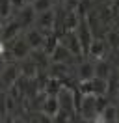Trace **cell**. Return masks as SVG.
I'll use <instances>...</instances> for the list:
<instances>
[{
    "label": "cell",
    "mask_w": 119,
    "mask_h": 123,
    "mask_svg": "<svg viewBox=\"0 0 119 123\" xmlns=\"http://www.w3.org/2000/svg\"><path fill=\"white\" fill-rule=\"evenodd\" d=\"M74 32H76V36H78V41H80V45H82L84 56H88L89 47H91V43H93L95 36H93V32H91V28H89V24L86 23V19H82V21H80L78 28H76Z\"/></svg>",
    "instance_id": "277c9868"
},
{
    "label": "cell",
    "mask_w": 119,
    "mask_h": 123,
    "mask_svg": "<svg viewBox=\"0 0 119 123\" xmlns=\"http://www.w3.org/2000/svg\"><path fill=\"white\" fill-rule=\"evenodd\" d=\"M78 114L86 119V121H91L99 116V110H97V95L89 93V95H84V99L80 103V108H78Z\"/></svg>",
    "instance_id": "3957f363"
},
{
    "label": "cell",
    "mask_w": 119,
    "mask_h": 123,
    "mask_svg": "<svg viewBox=\"0 0 119 123\" xmlns=\"http://www.w3.org/2000/svg\"><path fill=\"white\" fill-rule=\"evenodd\" d=\"M11 4H13V8L15 11H19V9H22L24 6H26V0H9Z\"/></svg>",
    "instance_id": "484cf974"
},
{
    "label": "cell",
    "mask_w": 119,
    "mask_h": 123,
    "mask_svg": "<svg viewBox=\"0 0 119 123\" xmlns=\"http://www.w3.org/2000/svg\"><path fill=\"white\" fill-rule=\"evenodd\" d=\"M21 32H22L21 23H19L17 19H11V21H7V23L2 24V34H0V37H2V41L9 43V41H13V39L19 37Z\"/></svg>",
    "instance_id": "30bf717a"
},
{
    "label": "cell",
    "mask_w": 119,
    "mask_h": 123,
    "mask_svg": "<svg viewBox=\"0 0 119 123\" xmlns=\"http://www.w3.org/2000/svg\"><path fill=\"white\" fill-rule=\"evenodd\" d=\"M0 86H2V80H0Z\"/></svg>",
    "instance_id": "d6a6232c"
},
{
    "label": "cell",
    "mask_w": 119,
    "mask_h": 123,
    "mask_svg": "<svg viewBox=\"0 0 119 123\" xmlns=\"http://www.w3.org/2000/svg\"><path fill=\"white\" fill-rule=\"evenodd\" d=\"M21 63H7L4 69L0 71V80H2V86H6L7 90L19 80L21 77Z\"/></svg>",
    "instance_id": "5b68a950"
},
{
    "label": "cell",
    "mask_w": 119,
    "mask_h": 123,
    "mask_svg": "<svg viewBox=\"0 0 119 123\" xmlns=\"http://www.w3.org/2000/svg\"><path fill=\"white\" fill-rule=\"evenodd\" d=\"M50 62H61V63H69V65H71L73 62H74V63H80V60L74 58L73 52H71L61 41H60V45L54 49V52L50 54Z\"/></svg>",
    "instance_id": "8fae6325"
},
{
    "label": "cell",
    "mask_w": 119,
    "mask_h": 123,
    "mask_svg": "<svg viewBox=\"0 0 119 123\" xmlns=\"http://www.w3.org/2000/svg\"><path fill=\"white\" fill-rule=\"evenodd\" d=\"M112 49L108 47V43H106V39L102 37H95L93 39V43H91V47H89V52L88 56L91 58V60H106V56H108V52H110Z\"/></svg>",
    "instance_id": "52a82bcc"
},
{
    "label": "cell",
    "mask_w": 119,
    "mask_h": 123,
    "mask_svg": "<svg viewBox=\"0 0 119 123\" xmlns=\"http://www.w3.org/2000/svg\"><path fill=\"white\" fill-rule=\"evenodd\" d=\"M106 119V123H117V106H113V105H108V106L102 110V114H101Z\"/></svg>",
    "instance_id": "7402d4cb"
},
{
    "label": "cell",
    "mask_w": 119,
    "mask_h": 123,
    "mask_svg": "<svg viewBox=\"0 0 119 123\" xmlns=\"http://www.w3.org/2000/svg\"><path fill=\"white\" fill-rule=\"evenodd\" d=\"M76 77H78V80H91V78H95V62L82 60L76 65Z\"/></svg>",
    "instance_id": "4fadbf2b"
},
{
    "label": "cell",
    "mask_w": 119,
    "mask_h": 123,
    "mask_svg": "<svg viewBox=\"0 0 119 123\" xmlns=\"http://www.w3.org/2000/svg\"><path fill=\"white\" fill-rule=\"evenodd\" d=\"M21 73H22V77L34 80V78L39 77V65H37L32 58H26V60L21 62Z\"/></svg>",
    "instance_id": "9a60e30c"
},
{
    "label": "cell",
    "mask_w": 119,
    "mask_h": 123,
    "mask_svg": "<svg viewBox=\"0 0 119 123\" xmlns=\"http://www.w3.org/2000/svg\"><path fill=\"white\" fill-rule=\"evenodd\" d=\"M115 28H117V30H119V19H117V24H115Z\"/></svg>",
    "instance_id": "f546056e"
},
{
    "label": "cell",
    "mask_w": 119,
    "mask_h": 123,
    "mask_svg": "<svg viewBox=\"0 0 119 123\" xmlns=\"http://www.w3.org/2000/svg\"><path fill=\"white\" fill-rule=\"evenodd\" d=\"M56 24H58V17H56V9L52 8L48 11H43V13H37L36 19V28L43 32V34H54L56 30Z\"/></svg>",
    "instance_id": "6da1fadb"
},
{
    "label": "cell",
    "mask_w": 119,
    "mask_h": 123,
    "mask_svg": "<svg viewBox=\"0 0 119 123\" xmlns=\"http://www.w3.org/2000/svg\"><path fill=\"white\" fill-rule=\"evenodd\" d=\"M6 65H7V63H6V58H4V56H0V71L4 69Z\"/></svg>",
    "instance_id": "83f0119b"
},
{
    "label": "cell",
    "mask_w": 119,
    "mask_h": 123,
    "mask_svg": "<svg viewBox=\"0 0 119 123\" xmlns=\"http://www.w3.org/2000/svg\"><path fill=\"white\" fill-rule=\"evenodd\" d=\"M61 2H63V8H65L67 11H74V9H76V6L80 4L82 0H61Z\"/></svg>",
    "instance_id": "cb8c5ba5"
},
{
    "label": "cell",
    "mask_w": 119,
    "mask_h": 123,
    "mask_svg": "<svg viewBox=\"0 0 119 123\" xmlns=\"http://www.w3.org/2000/svg\"><path fill=\"white\" fill-rule=\"evenodd\" d=\"M13 13H15L13 4H11L9 0H0V21H2V24L7 23V21H11V19H13Z\"/></svg>",
    "instance_id": "d6986e66"
},
{
    "label": "cell",
    "mask_w": 119,
    "mask_h": 123,
    "mask_svg": "<svg viewBox=\"0 0 119 123\" xmlns=\"http://www.w3.org/2000/svg\"><path fill=\"white\" fill-rule=\"evenodd\" d=\"M80 17L76 15L74 11H69L65 15V19H63V23H61V30L63 32H74L76 28H78V24H80Z\"/></svg>",
    "instance_id": "ac0fdd59"
},
{
    "label": "cell",
    "mask_w": 119,
    "mask_h": 123,
    "mask_svg": "<svg viewBox=\"0 0 119 123\" xmlns=\"http://www.w3.org/2000/svg\"><path fill=\"white\" fill-rule=\"evenodd\" d=\"M52 121H54V123H71V121H73V114L67 112V110H63V108H60L58 114L52 117Z\"/></svg>",
    "instance_id": "603a6c76"
},
{
    "label": "cell",
    "mask_w": 119,
    "mask_h": 123,
    "mask_svg": "<svg viewBox=\"0 0 119 123\" xmlns=\"http://www.w3.org/2000/svg\"><path fill=\"white\" fill-rule=\"evenodd\" d=\"M15 19L21 23L22 30H28L30 24H36L37 13H36V9H34V6H32V4H26L22 9H19V17H15Z\"/></svg>",
    "instance_id": "7c38bea8"
},
{
    "label": "cell",
    "mask_w": 119,
    "mask_h": 123,
    "mask_svg": "<svg viewBox=\"0 0 119 123\" xmlns=\"http://www.w3.org/2000/svg\"><path fill=\"white\" fill-rule=\"evenodd\" d=\"M58 110H60L58 95H47V99H45V105H43V108H41V112H45L47 116L54 117V116L58 114Z\"/></svg>",
    "instance_id": "e0dca14e"
},
{
    "label": "cell",
    "mask_w": 119,
    "mask_h": 123,
    "mask_svg": "<svg viewBox=\"0 0 119 123\" xmlns=\"http://www.w3.org/2000/svg\"><path fill=\"white\" fill-rule=\"evenodd\" d=\"M48 75L60 78V80H65L67 77H71V65L69 63H61V62H50Z\"/></svg>",
    "instance_id": "5bb4252c"
},
{
    "label": "cell",
    "mask_w": 119,
    "mask_h": 123,
    "mask_svg": "<svg viewBox=\"0 0 119 123\" xmlns=\"http://www.w3.org/2000/svg\"><path fill=\"white\" fill-rule=\"evenodd\" d=\"M54 0H34L32 2V6L36 9V13H43V11H48V9L54 8Z\"/></svg>",
    "instance_id": "44dd1931"
},
{
    "label": "cell",
    "mask_w": 119,
    "mask_h": 123,
    "mask_svg": "<svg viewBox=\"0 0 119 123\" xmlns=\"http://www.w3.org/2000/svg\"><path fill=\"white\" fill-rule=\"evenodd\" d=\"M54 2H60V0H54Z\"/></svg>",
    "instance_id": "1f68e13d"
},
{
    "label": "cell",
    "mask_w": 119,
    "mask_h": 123,
    "mask_svg": "<svg viewBox=\"0 0 119 123\" xmlns=\"http://www.w3.org/2000/svg\"><path fill=\"white\" fill-rule=\"evenodd\" d=\"M113 65H112V62L108 60H97L95 62V77L99 78H104V80H108L110 75L113 73Z\"/></svg>",
    "instance_id": "2e32d148"
},
{
    "label": "cell",
    "mask_w": 119,
    "mask_h": 123,
    "mask_svg": "<svg viewBox=\"0 0 119 123\" xmlns=\"http://www.w3.org/2000/svg\"><path fill=\"white\" fill-rule=\"evenodd\" d=\"M104 39H106V43H108V47H110L112 50H119V30L117 28L108 30L106 36H104Z\"/></svg>",
    "instance_id": "ffe728a7"
},
{
    "label": "cell",
    "mask_w": 119,
    "mask_h": 123,
    "mask_svg": "<svg viewBox=\"0 0 119 123\" xmlns=\"http://www.w3.org/2000/svg\"><path fill=\"white\" fill-rule=\"evenodd\" d=\"M13 123H26V121H24L22 117H15V119H13Z\"/></svg>",
    "instance_id": "f1b7e54d"
},
{
    "label": "cell",
    "mask_w": 119,
    "mask_h": 123,
    "mask_svg": "<svg viewBox=\"0 0 119 123\" xmlns=\"http://www.w3.org/2000/svg\"><path fill=\"white\" fill-rule=\"evenodd\" d=\"M104 2H112V0H104Z\"/></svg>",
    "instance_id": "4dcf8cb0"
},
{
    "label": "cell",
    "mask_w": 119,
    "mask_h": 123,
    "mask_svg": "<svg viewBox=\"0 0 119 123\" xmlns=\"http://www.w3.org/2000/svg\"><path fill=\"white\" fill-rule=\"evenodd\" d=\"M58 101H60V108H63V110H67V112L74 114V110H76L74 90L67 88V86H61V90L58 92Z\"/></svg>",
    "instance_id": "9c48e42d"
},
{
    "label": "cell",
    "mask_w": 119,
    "mask_h": 123,
    "mask_svg": "<svg viewBox=\"0 0 119 123\" xmlns=\"http://www.w3.org/2000/svg\"><path fill=\"white\" fill-rule=\"evenodd\" d=\"M91 123H106V119H104L102 116L99 114V116H97V117H95V119H91Z\"/></svg>",
    "instance_id": "4316f807"
},
{
    "label": "cell",
    "mask_w": 119,
    "mask_h": 123,
    "mask_svg": "<svg viewBox=\"0 0 119 123\" xmlns=\"http://www.w3.org/2000/svg\"><path fill=\"white\" fill-rule=\"evenodd\" d=\"M7 52H9V58L22 62V60H26V58H30L32 49H30V45L26 43L24 37H17V39H13V41H9Z\"/></svg>",
    "instance_id": "7a4b0ae2"
},
{
    "label": "cell",
    "mask_w": 119,
    "mask_h": 123,
    "mask_svg": "<svg viewBox=\"0 0 119 123\" xmlns=\"http://www.w3.org/2000/svg\"><path fill=\"white\" fill-rule=\"evenodd\" d=\"M60 41L73 52L74 58H78V60L82 62V58H84V50H82V45H80V41H78L76 32H63V36L60 37Z\"/></svg>",
    "instance_id": "8992f818"
},
{
    "label": "cell",
    "mask_w": 119,
    "mask_h": 123,
    "mask_svg": "<svg viewBox=\"0 0 119 123\" xmlns=\"http://www.w3.org/2000/svg\"><path fill=\"white\" fill-rule=\"evenodd\" d=\"M36 123H54V121H52L50 116H47L45 112H39V114L36 116Z\"/></svg>",
    "instance_id": "d4e9b609"
},
{
    "label": "cell",
    "mask_w": 119,
    "mask_h": 123,
    "mask_svg": "<svg viewBox=\"0 0 119 123\" xmlns=\"http://www.w3.org/2000/svg\"><path fill=\"white\" fill-rule=\"evenodd\" d=\"M24 39L30 45L32 50H37V49H45V41H47V34L39 30V28H28L24 32Z\"/></svg>",
    "instance_id": "ba28073f"
}]
</instances>
